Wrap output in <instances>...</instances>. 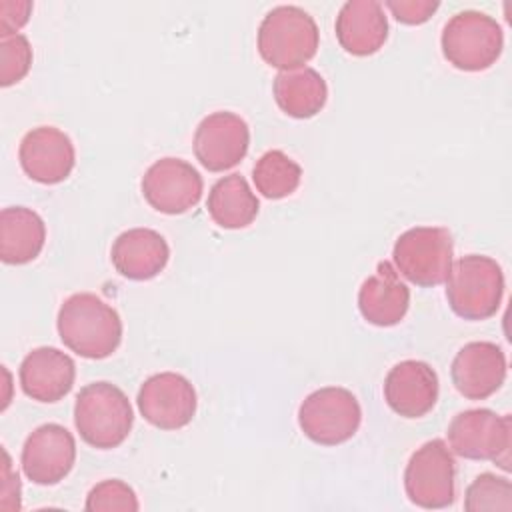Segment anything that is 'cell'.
Here are the masks:
<instances>
[{
  "label": "cell",
  "mask_w": 512,
  "mask_h": 512,
  "mask_svg": "<svg viewBox=\"0 0 512 512\" xmlns=\"http://www.w3.org/2000/svg\"><path fill=\"white\" fill-rule=\"evenodd\" d=\"M60 340L82 358H108L122 342L118 312L92 292L68 296L56 318Z\"/></svg>",
  "instance_id": "obj_1"
},
{
  "label": "cell",
  "mask_w": 512,
  "mask_h": 512,
  "mask_svg": "<svg viewBox=\"0 0 512 512\" xmlns=\"http://www.w3.org/2000/svg\"><path fill=\"white\" fill-rule=\"evenodd\" d=\"M134 410L128 396L110 382L86 384L74 402V426L80 438L98 450L118 448L130 434Z\"/></svg>",
  "instance_id": "obj_2"
},
{
  "label": "cell",
  "mask_w": 512,
  "mask_h": 512,
  "mask_svg": "<svg viewBox=\"0 0 512 512\" xmlns=\"http://www.w3.org/2000/svg\"><path fill=\"white\" fill-rule=\"evenodd\" d=\"M320 32L314 18L300 6L272 8L258 26V52L272 68H302L316 56Z\"/></svg>",
  "instance_id": "obj_3"
},
{
  "label": "cell",
  "mask_w": 512,
  "mask_h": 512,
  "mask_svg": "<svg viewBox=\"0 0 512 512\" xmlns=\"http://www.w3.org/2000/svg\"><path fill=\"white\" fill-rule=\"evenodd\" d=\"M504 296V272L500 264L482 254L456 260L446 278V298L452 312L464 320L494 316Z\"/></svg>",
  "instance_id": "obj_4"
},
{
  "label": "cell",
  "mask_w": 512,
  "mask_h": 512,
  "mask_svg": "<svg viewBox=\"0 0 512 512\" xmlns=\"http://www.w3.org/2000/svg\"><path fill=\"white\" fill-rule=\"evenodd\" d=\"M440 46L454 68L480 72L500 58L504 34L500 24L486 12L462 10L444 24Z\"/></svg>",
  "instance_id": "obj_5"
},
{
  "label": "cell",
  "mask_w": 512,
  "mask_h": 512,
  "mask_svg": "<svg viewBox=\"0 0 512 512\" xmlns=\"http://www.w3.org/2000/svg\"><path fill=\"white\" fill-rule=\"evenodd\" d=\"M452 256V234L442 226H414L402 232L392 248L396 272L416 286H438L446 282Z\"/></svg>",
  "instance_id": "obj_6"
},
{
  "label": "cell",
  "mask_w": 512,
  "mask_h": 512,
  "mask_svg": "<svg viewBox=\"0 0 512 512\" xmlns=\"http://www.w3.org/2000/svg\"><path fill=\"white\" fill-rule=\"evenodd\" d=\"M450 450L468 460H490L502 470H510L512 420L488 408L458 412L448 424Z\"/></svg>",
  "instance_id": "obj_7"
},
{
  "label": "cell",
  "mask_w": 512,
  "mask_h": 512,
  "mask_svg": "<svg viewBox=\"0 0 512 512\" xmlns=\"http://www.w3.org/2000/svg\"><path fill=\"white\" fill-rule=\"evenodd\" d=\"M360 422V402L342 386L314 390L298 408L300 430L320 446H336L350 440L358 432Z\"/></svg>",
  "instance_id": "obj_8"
},
{
  "label": "cell",
  "mask_w": 512,
  "mask_h": 512,
  "mask_svg": "<svg viewBox=\"0 0 512 512\" xmlns=\"http://www.w3.org/2000/svg\"><path fill=\"white\" fill-rule=\"evenodd\" d=\"M456 462L448 444L440 438L424 442L408 460L404 490L408 500L426 510H440L456 498Z\"/></svg>",
  "instance_id": "obj_9"
},
{
  "label": "cell",
  "mask_w": 512,
  "mask_h": 512,
  "mask_svg": "<svg viewBox=\"0 0 512 512\" xmlns=\"http://www.w3.org/2000/svg\"><path fill=\"white\" fill-rule=\"evenodd\" d=\"M144 200L162 214H184L194 208L204 190L200 172L186 160L166 156L156 160L142 176Z\"/></svg>",
  "instance_id": "obj_10"
},
{
  "label": "cell",
  "mask_w": 512,
  "mask_h": 512,
  "mask_svg": "<svg viewBox=\"0 0 512 512\" xmlns=\"http://www.w3.org/2000/svg\"><path fill=\"white\" fill-rule=\"evenodd\" d=\"M138 410L146 422L160 430H178L196 414V390L192 382L176 372H160L146 378L136 396Z\"/></svg>",
  "instance_id": "obj_11"
},
{
  "label": "cell",
  "mask_w": 512,
  "mask_h": 512,
  "mask_svg": "<svg viewBox=\"0 0 512 512\" xmlns=\"http://www.w3.org/2000/svg\"><path fill=\"white\" fill-rule=\"evenodd\" d=\"M76 462V442L62 424L48 422L34 428L22 446L20 464L28 480L52 486L64 480Z\"/></svg>",
  "instance_id": "obj_12"
},
{
  "label": "cell",
  "mask_w": 512,
  "mask_h": 512,
  "mask_svg": "<svg viewBox=\"0 0 512 512\" xmlns=\"http://www.w3.org/2000/svg\"><path fill=\"white\" fill-rule=\"evenodd\" d=\"M194 154L210 172H224L240 164L250 146V128L234 112L218 110L202 118L194 132Z\"/></svg>",
  "instance_id": "obj_13"
},
{
  "label": "cell",
  "mask_w": 512,
  "mask_h": 512,
  "mask_svg": "<svg viewBox=\"0 0 512 512\" xmlns=\"http://www.w3.org/2000/svg\"><path fill=\"white\" fill-rule=\"evenodd\" d=\"M18 158L26 176L40 184L64 182L76 164L70 136L56 126L28 130L20 140Z\"/></svg>",
  "instance_id": "obj_14"
},
{
  "label": "cell",
  "mask_w": 512,
  "mask_h": 512,
  "mask_svg": "<svg viewBox=\"0 0 512 512\" xmlns=\"http://www.w3.org/2000/svg\"><path fill=\"white\" fill-rule=\"evenodd\" d=\"M450 376L464 398L486 400L506 380V356L494 342H468L456 352Z\"/></svg>",
  "instance_id": "obj_15"
},
{
  "label": "cell",
  "mask_w": 512,
  "mask_h": 512,
  "mask_svg": "<svg viewBox=\"0 0 512 512\" xmlns=\"http://www.w3.org/2000/svg\"><path fill=\"white\" fill-rule=\"evenodd\" d=\"M436 370L422 360H402L384 378V400L402 418L426 416L438 400Z\"/></svg>",
  "instance_id": "obj_16"
},
{
  "label": "cell",
  "mask_w": 512,
  "mask_h": 512,
  "mask_svg": "<svg viewBox=\"0 0 512 512\" xmlns=\"http://www.w3.org/2000/svg\"><path fill=\"white\" fill-rule=\"evenodd\" d=\"M22 392L44 404L62 400L74 386L76 364L74 360L52 346L30 350L18 370Z\"/></svg>",
  "instance_id": "obj_17"
},
{
  "label": "cell",
  "mask_w": 512,
  "mask_h": 512,
  "mask_svg": "<svg viewBox=\"0 0 512 512\" xmlns=\"http://www.w3.org/2000/svg\"><path fill=\"white\" fill-rule=\"evenodd\" d=\"M112 264L128 280H150L158 276L170 258L166 238L152 228H130L122 232L110 250Z\"/></svg>",
  "instance_id": "obj_18"
},
{
  "label": "cell",
  "mask_w": 512,
  "mask_h": 512,
  "mask_svg": "<svg viewBox=\"0 0 512 512\" xmlns=\"http://www.w3.org/2000/svg\"><path fill=\"white\" fill-rule=\"evenodd\" d=\"M336 38L352 56L378 52L388 38V18L376 0H348L336 16Z\"/></svg>",
  "instance_id": "obj_19"
},
{
  "label": "cell",
  "mask_w": 512,
  "mask_h": 512,
  "mask_svg": "<svg viewBox=\"0 0 512 512\" xmlns=\"http://www.w3.org/2000/svg\"><path fill=\"white\" fill-rule=\"evenodd\" d=\"M410 306V288L400 280L390 262H380L358 290V310L374 326L398 324Z\"/></svg>",
  "instance_id": "obj_20"
},
{
  "label": "cell",
  "mask_w": 512,
  "mask_h": 512,
  "mask_svg": "<svg viewBox=\"0 0 512 512\" xmlns=\"http://www.w3.org/2000/svg\"><path fill=\"white\" fill-rule=\"evenodd\" d=\"M46 224L26 206H8L0 212V258L4 264H28L44 248Z\"/></svg>",
  "instance_id": "obj_21"
},
{
  "label": "cell",
  "mask_w": 512,
  "mask_h": 512,
  "mask_svg": "<svg viewBox=\"0 0 512 512\" xmlns=\"http://www.w3.org/2000/svg\"><path fill=\"white\" fill-rule=\"evenodd\" d=\"M272 92L278 108L284 114L300 120L316 116L328 100L326 80L310 66L278 72Z\"/></svg>",
  "instance_id": "obj_22"
},
{
  "label": "cell",
  "mask_w": 512,
  "mask_h": 512,
  "mask_svg": "<svg viewBox=\"0 0 512 512\" xmlns=\"http://www.w3.org/2000/svg\"><path fill=\"white\" fill-rule=\"evenodd\" d=\"M206 208L210 218L226 230H240L254 222L260 210L256 194L240 174H228L214 182L208 192Z\"/></svg>",
  "instance_id": "obj_23"
},
{
  "label": "cell",
  "mask_w": 512,
  "mask_h": 512,
  "mask_svg": "<svg viewBox=\"0 0 512 512\" xmlns=\"http://www.w3.org/2000/svg\"><path fill=\"white\" fill-rule=\"evenodd\" d=\"M252 180L264 198L280 200L296 192L302 180V168L286 152L268 150L256 160L252 168Z\"/></svg>",
  "instance_id": "obj_24"
},
{
  "label": "cell",
  "mask_w": 512,
  "mask_h": 512,
  "mask_svg": "<svg viewBox=\"0 0 512 512\" xmlns=\"http://www.w3.org/2000/svg\"><path fill=\"white\" fill-rule=\"evenodd\" d=\"M464 510L484 512V510H512V484L504 476L484 472L476 476L464 494Z\"/></svg>",
  "instance_id": "obj_25"
},
{
  "label": "cell",
  "mask_w": 512,
  "mask_h": 512,
  "mask_svg": "<svg viewBox=\"0 0 512 512\" xmlns=\"http://www.w3.org/2000/svg\"><path fill=\"white\" fill-rule=\"evenodd\" d=\"M84 508L88 512H136L140 508L136 492L122 480L110 478L98 482L86 496Z\"/></svg>",
  "instance_id": "obj_26"
},
{
  "label": "cell",
  "mask_w": 512,
  "mask_h": 512,
  "mask_svg": "<svg viewBox=\"0 0 512 512\" xmlns=\"http://www.w3.org/2000/svg\"><path fill=\"white\" fill-rule=\"evenodd\" d=\"M32 66V46L24 34L0 38V84H18Z\"/></svg>",
  "instance_id": "obj_27"
},
{
  "label": "cell",
  "mask_w": 512,
  "mask_h": 512,
  "mask_svg": "<svg viewBox=\"0 0 512 512\" xmlns=\"http://www.w3.org/2000/svg\"><path fill=\"white\" fill-rule=\"evenodd\" d=\"M384 4L398 22L408 26L424 24L440 6L438 0H386Z\"/></svg>",
  "instance_id": "obj_28"
},
{
  "label": "cell",
  "mask_w": 512,
  "mask_h": 512,
  "mask_svg": "<svg viewBox=\"0 0 512 512\" xmlns=\"http://www.w3.org/2000/svg\"><path fill=\"white\" fill-rule=\"evenodd\" d=\"M32 12V2L28 0H4L0 2V36L18 34V30L28 22Z\"/></svg>",
  "instance_id": "obj_29"
},
{
  "label": "cell",
  "mask_w": 512,
  "mask_h": 512,
  "mask_svg": "<svg viewBox=\"0 0 512 512\" xmlns=\"http://www.w3.org/2000/svg\"><path fill=\"white\" fill-rule=\"evenodd\" d=\"M2 508H6L8 504V498L10 496H18L20 498V478H18V472L14 474L12 468H10V456L8 452L4 450V486H2Z\"/></svg>",
  "instance_id": "obj_30"
}]
</instances>
